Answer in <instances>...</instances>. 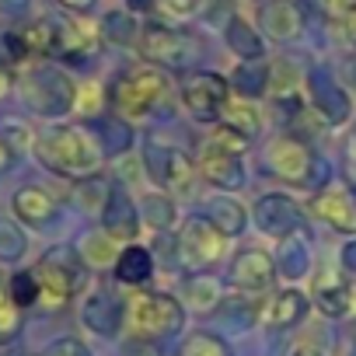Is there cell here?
Here are the masks:
<instances>
[{
    "label": "cell",
    "mask_w": 356,
    "mask_h": 356,
    "mask_svg": "<svg viewBox=\"0 0 356 356\" xmlns=\"http://www.w3.org/2000/svg\"><path fill=\"white\" fill-rule=\"evenodd\" d=\"M35 157L42 168L67 175V178H91L102 168V143L74 122H56L49 129H42L32 143Z\"/></svg>",
    "instance_id": "obj_1"
},
{
    "label": "cell",
    "mask_w": 356,
    "mask_h": 356,
    "mask_svg": "<svg viewBox=\"0 0 356 356\" xmlns=\"http://www.w3.org/2000/svg\"><path fill=\"white\" fill-rule=\"evenodd\" d=\"M22 98L32 112L46 115V119H60L74 108V98H77V84L60 70V67H49V63H35L25 70L22 77Z\"/></svg>",
    "instance_id": "obj_2"
},
{
    "label": "cell",
    "mask_w": 356,
    "mask_h": 356,
    "mask_svg": "<svg viewBox=\"0 0 356 356\" xmlns=\"http://www.w3.org/2000/svg\"><path fill=\"white\" fill-rule=\"evenodd\" d=\"M168 98V77L161 67H136L126 70L122 77L112 81L108 88V102L119 115L129 119H143L147 112H154L161 102Z\"/></svg>",
    "instance_id": "obj_3"
},
{
    "label": "cell",
    "mask_w": 356,
    "mask_h": 356,
    "mask_svg": "<svg viewBox=\"0 0 356 356\" xmlns=\"http://www.w3.org/2000/svg\"><path fill=\"white\" fill-rule=\"evenodd\" d=\"M186 321V307L178 304L171 293H133L126 300V325L133 339H161L175 335Z\"/></svg>",
    "instance_id": "obj_4"
},
{
    "label": "cell",
    "mask_w": 356,
    "mask_h": 356,
    "mask_svg": "<svg viewBox=\"0 0 356 356\" xmlns=\"http://www.w3.org/2000/svg\"><path fill=\"white\" fill-rule=\"evenodd\" d=\"M136 46H140V56L147 63H157V67H168V70H186L200 60V42L189 32L161 25V22L143 25Z\"/></svg>",
    "instance_id": "obj_5"
},
{
    "label": "cell",
    "mask_w": 356,
    "mask_h": 356,
    "mask_svg": "<svg viewBox=\"0 0 356 356\" xmlns=\"http://www.w3.org/2000/svg\"><path fill=\"white\" fill-rule=\"evenodd\" d=\"M266 168L283 178L290 186H311V189H321L325 182V168L321 161L311 154V147L297 136H276L269 147H266Z\"/></svg>",
    "instance_id": "obj_6"
},
{
    "label": "cell",
    "mask_w": 356,
    "mask_h": 356,
    "mask_svg": "<svg viewBox=\"0 0 356 356\" xmlns=\"http://www.w3.org/2000/svg\"><path fill=\"white\" fill-rule=\"evenodd\" d=\"M227 98H231V81L220 77V74H213V70H196V74H189L186 84H182V105H186V112H189L193 119H200V122L220 119Z\"/></svg>",
    "instance_id": "obj_7"
},
{
    "label": "cell",
    "mask_w": 356,
    "mask_h": 356,
    "mask_svg": "<svg viewBox=\"0 0 356 356\" xmlns=\"http://www.w3.org/2000/svg\"><path fill=\"white\" fill-rule=\"evenodd\" d=\"M143 161H147V171H150V178H154L157 186L175 189V193H189L193 189L196 168H193L189 154L175 150V147H161L157 140H147Z\"/></svg>",
    "instance_id": "obj_8"
},
{
    "label": "cell",
    "mask_w": 356,
    "mask_h": 356,
    "mask_svg": "<svg viewBox=\"0 0 356 356\" xmlns=\"http://www.w3.org/2000/svg\"><path fill=\"white\" fill-rule=\"evenodd\" d=\"M178 259H182L186 266H193V269H207V266H213L217 259H220V252H224V234L207 220V217H193L186 227H182V234H178Z\"/></svg>",
    "instance_id": "obj_9"
},
{
    "label": "cell",
    "mask_w": 356,
    "mask_h": 356,
    "mask_svg": "<svg viewBox=\"0 0 356 356\" xmlns=\"http://www.w3.org/2000/svg\"><path fill=\"white\" fill-rule=\"evenodd\" d=\"M35 280H39V304L49 307V311H60L74 297L77 269L63 262V252H53L35 266Z\"/></svg>",
    "instance_id": "obj_10"
},
{
    "label": "cell",
    "mask_w": 356,
    "mask_h": 356,
    "mask_svg": "<svg viewBox=\"0 0 356 356\" xmlns=\"http://www.w3.org/2000/svg\"><path fill=\"white\" fill-rule=\"evenodd\" d=\"M307 91H311V105L318 108V115H321L328 126H339V122L349 119V95L342 91V84H339L328 70L314 67V70L307 74Z\"/></svg>",
    "instance_id": "obj_11"
},
{
    "label": "cell",
    "mask_w": 356,
    "mask_h": 356,
    "mask_svg": "<svg viewBox=\"0 0 356 356\" xmlns=\"http://www.w3.org/2000/svg\"><path fill=\"white\" fill-rule=\"evenodd\" d=\"M200 171L210 186L217 189H241L245 186V164H241V154L238 150H227L220 143H207L203 154H200Z\"/></svg>",
    "instance_id": "obj_12"
},
{
    "label": "cell",
    "mask_w": 356,
    "mask_h": 356,
    "mask_svg": "<svg viewBox=\"0 0 356 356\" xmlns=\"http://www.w3.org/2000/svg\"><path fill=\"white\" fill-rule=\"evenodd\" d=\"M311 210L339 234H356V193L346 186H328L311 200Z\"/></svg>",
    "instance_id": "obj_13"
},
{
    "label": "cell",
    "mask_w": 356,
    "mask_h": 356,
    "mask_svg": "<svg viewBox=\"0 0 356 356\" xmlns=\"http://www.w3.org/2000/svg\"><path fill=\"white\" fill-rule=\"evenodd\" d=\"M255 224H259V231H266V234H273V238H290L297 227H300V207L290 200V196H283V193H276V196H262L259 203H255Z\"/></svg>",
    "instance_id": "obj_14"
},
{
    "label": "cell",
    "mask_w": 356,
    "mask_h": 356,
    "mask_svg": "<svg viewBox=\"0 0 356 356\" xmlns=\"http://www.w3.org/2000/svg\"><path fill=\"white\" fill-rule=\"evenodd\" d=\"M81 321H84L95 335L112 339V335L122 328V321H126V304H122L112 290H98V293H91V297L84 300Z\"/></svg>",
    "instance_id": "obj_15"
},
{
    "label": "cell",
    "mask_w": 356,
    "mask_h": 356,
    "mask_svg": "<svg viewBox=\"0 0 356 356\" xmlns=\"http://www.w3.org/2000/svg\"><path fill=\"white\" fill-rule=\"evenodd\" d=\"M259 22L273 42H293L304 32V15L293 0H262Z\"/></svg>",
    "instance_id": "obj_16"
},
{
    "label": "cell",
    "mask_w": 356,
    "mask_h": 356,
    "mask_svg": "<svg viewBox=\"0 0 356 356\" xmlns=\"http://www.w3.org/2000/svg\"><path fill=\"white\" fill-rule=\"evenodd\" d=\"M273 276H276V266H273V259H269L266 252H259V248H248V252L234 255V262H231V283H234L238 290L259 293V290H266V286L273 283Z\"/></svg>",
    "instance_id": "obj_17"
},
{
    "label": "cell",
    "mask_w": 356,
    "mask_h": 356,
    "mask_svg": "<svg viewBox=\"0 0 356 356\" xmlns=\"http://www.w3.org/2000/svg\"><path fill=\"white\" fill-rule=\"evenodd\" d=\"M102 217H105V231L115 238V241H129L136 238L140 231V213L133 207V200L126 196V189H108L105 196V207H102Z\"/></svg>",
    "instance_id": "obj_18"
},
{
    "label": "cell",
    "mask_w": 356,
    "mask_h": 356,
    "mask_svg": "<svg viewBox=\"0 0 356 356\" xmlns=\"http://www.w3.org/2000/svg\"><path fill=\"white\" fill-rule=\"evenodd\" d=\"M11 213L18 217V224H29V227H42L56 217V200L39 189V186H25L11 196Z\"/></svg>",
    "instance_id": "obj_19"
},
{
    "label": "cell",
    "mask_w": 356,
    "mask_h": 356,
    "mask_svg": "<svg viewBox=\"0 0 356 356\" xmlns=\"http://www.w3.org/2000/svg\"><path fill=\"white\" fill-rule=\"evenodd\" d=\"M98 39H102L98 25L88 22L84 15H81V18H63V22H60V49H56V53L67 56V60H77V56L95 53Z\"/></svg>",
    "instance_id": "obj_20"
},
{
    "label": "cell",
    "mask_w": 356,
    "mask_h": 356,
    "mask_svg": "<svg viewBox=\"0 0 356 356\" xmlns=\"http://www.w3.org/2000/svg\"><path fill=\"white\" fill-rule=\"evenodd\" d=\"M224 42H227V49L245 63V60H262V53H266V42H262V35L245 22V18H231L227 22V29H224Z\"/></svg>",
    "instance_id": "obj_21"
},
{
    "label": "cell",
    "mask_w": 356,
    "mask_h": 356,
    "mask_svg": "<svg viewBox=\"0 0 356 356\" xmlns=\"http://www.w3.org/2000/svg\"><path fill=\"white\" fill-rule=\"evenodd\" d=\"M115 276H119L122 283H133V286L147 283V280L154 276V259H150V252H147L143 245H126V248L119 252V259H115Z\"/></svg>",
    "instance_id": "obj_22"
},
{
    "label": "cell",
    "mask_w": 356,
    "mask_h": 356,
    "mask_svg": "<svg viewBox=\"0 0 356 356\" xmlns=\"http://www.w3.org/2000/svg\"><path fill=\"white\" fill-rule=\"evenodd\" d=\"M182 293H186L189 311H196V314H210V311L220 304V280L210 276V273H196V276L186 280Z\"/></svg>",
    "instance_id": "obj_23"
},
{
    "label": "cell",
    "mask_w": 356,
    "mask_h": 356,
    "mask_svg": "<svg viewBox=\"0 0 356 356\" xmlns=\"http://www.w3.org/2000/svg\"><path fill=\"white\" fill-rule=\"evenodd\" d=\"M207 220L220 231V234H241L245 231V224H248V217H245V207L238 203V200H231V196H213L210 203H207Z\"/></svg>",
    "instance_id": "obj_24"
},
{
    "label": "cell",
    "mask_w": 356,
    "mask_h": 356,
    "mask_svg": "<svg viewBox=\"0 0 356 356\" xmlns=\"http://www.w3.org/2000/svg\"><path fill=\"white\" fill-rule=\"evenodd\" d=\"M22 39H25L29 56H49V53L60 49V22L39 18V22H32V25L22 29Z\"/></svg>",
    "instance_id": "obj_25"
},
{
    "label": "cell",
    "mask_w": 356,
    "mask_h": 356,
    "mask_svg": "<svg viewBox=\"0 0 356 356\" xmlns=\"http://www.w3.org/2000/svg\"><path fill=\"white\" fill-rule=\"evenodd\" d=\"M231 88L241 95V98H259L269 91V67L259 63V60H245L234 74H231Z\"/></svg>",
    "instance_id": "obj_26"
},
{
    "label": "cell",
    "mask_w": 356,
    "mask_h": 356,
    "mask_svg": "<svg viewBox=\"0 0 356 356\" xmlns=\"http://www.w3.org/2000/svg\"><path fill=\"white\" fill-rule=\"evenodd\" d=\"M102 39L112 42V46H133L140 39V25H136V15L129 11H108L98 25Z\"/></svg>",
    "instance_id": "obj_27"
},
{
    "label": "cell",
    "mask_w": 356,
    "mask_h": 356,
    "mask_svg": "<svg viewBox=\"0 0 356 356\" xmlns=\"http://www.w3.org/2000/svg\"><path fill=\"white\" fill-rule=\"evenodd\" d=\"M77 248H81V259H84L88 266H95V269H102V266H108V262L119 259L115 238H112L108 231H88Z\"/></svg>",
    "instance_id": "obj_28"
},
{
    "label": "cell",
    "mask_w": 356,
    "mask_h": 356,
    "mask_svg": "<svg viewBox=\"0 0 356 356\" xmlns=\"http://www.w3.org/2000/svg\"><path fill=\"white\" fill-rule=\"evenodd\" d=\"M304 314H307V297L297 293V290H283V293L273 300V307H269V321H273L276 328H293Z\"/></svg>",
    "instance_id": "obj_29"
},
{
    "label": "cell",
    "mask_w": 356,
    "mask_h": 356,
    "mask_svg": "<svg viewBox=\"0 0 356 356\" xmlns=\"http://www.w3.org/2000/svg\"><path fill=\"white\" fill-rule=\"evenodd\" d=\"M318 307L328 314V318H342L349 307H353V290L342 283V280H321L318 283Z\"/></svg>",
    "instance_id": "obj_30"
},
{
    "label": "cell",
    "mask_w": 356,
    "mask_h": 356,
    "mask_svg": "<svg viewBox=\"0 0 356 356\" xmlns=\"http://www.w3.org/2000/svg\"><path fill=\"white\" fill-rule=\"evenodd\" d=\"M29 252V234L22 231L18 220H0V262L4 266H15L22 262Z\"/></svg>",
    "instance_id": "obj_31"
},
{
    "label": "cell",
    "mask_w": 356,
    "mask_h": 356,
    "mask_svg": "<svg viewBox=\"0 0 356 356\" xmlns=\"http://www.w3.org/2000/svg\"><path fill=\"white\" fill-rule=\"evenodd\" d=\"M307 245L304 241H297V238H286L283 245H280V259H276V273L280 276H290V280H297V276H304L307 273Z\"/></svg>",
    "instance_id": "obj_32"
},
{
    "label": "cell",
    "mask_w": 356,
    "mask_h": 356,
    "mask_svg": "<svg viewBox=\"0 0 356 356\" xmlns=\"http://www.w3.org/2000/svg\"><path fill=\"white\" fill-rule=\"evenodd\" d=\"M220 119H224V126L238 129V133L248 136V140L259 133V112H255V105H245V102H231V98H227Z\"/></svg>",
    "instance_id": "obj_33"
},
{
    "label": "cell",
    "mask_w": 356,
    "mask_h": 356,
    "mask_svg": "<svg viewBox=\"0 0 356 356\" xmlns=\"http://www.w3.org/2000/svg\"><path fill=\"white\" fill-rule=\"evenodd\" d=\"M8 297L11 304H18L22 311L25 307H35L39 304V280H35V269H22L8 280Z\"/></svg>",
    "instance_id": "obj_34"
},
{
    "label": "cell",
    "mask_w": 356,
    "mask_h": 356,
    "mask_svg": "<svg viewBox=\"0 0 356 356\" xmlns=\"http://www.w3.org/2000/svg\"><path fill=\"white\" fill-rule=\"evenodd\" d=\"M129 143H133V133H129V126L122 119L112 115V119L102 122V150L105 154H122Z\"/></svg>",
    "instance_id": "obj_35"
},
{
    "label": "cell",
    "mask_w": 356,
    "mask_h": 356,
    "mask_svg": "<svg viewBox=\"0 0 356 356\" xmlns=\"http://www.w3.org/2000/svg\"><path fill=\"white\" fill-rule=\"evenodd\" d=\"M182 356H231L227 342L217 339V335H207V332H196L182 342Z\"/></svg>",
    "instance_id": "obj_36"
},
{
    "label": "cell",
    "mask_w": 356,
    "mask_h": 356,
    "mask_svg": "<svg viewBox=\"0 0 356 356\" xmlns=\"http://www.w3.org/2000/svg\"><path fill=\"white\" fill-rule=\"evenodd\" d=\"M143 217H147L157 231H168V227L175 224V203L164 200V196H157V193H150V196H143Z\"/></svg>",
    "instance_id": "obj_37"
},
{
    "label": "cell",
    "mask_w": 356,
    "mask_h": 356,
    "mask_svg": "<svg viewBox=\"0 0 356 356\" xmlns=\"http://www.w3.org/2000/svg\"><path fill=\"white\" fill-rule=\"evenodd\" d=\"M22 332V307L11 304V297L0 300V346H8Z\"/></svg>",
    "instance_id": "obj_38"
},
{
    "label": "cell",
    "mask_w": 356,
    "mask_h": 356,
    "mask_svg": "<svg viewBox=\"0 0 356 356\" xmlns=\"http://www.w3.org/2000/svg\"><path fill=\"white\" fill-rule=\"evenodd\" d=\"M0 140H4L11 150L15 147H32L35 143V136H32V129L22 122V119H15V115H8V119H0Z\"/></svg>",
    "instance_id": "obj_39"
},
{
    "label": "cell",
    "mask_w": 356,
    "mask_h": 356,
    "mask_svg": "<svg viewBox=\"0 0 356 356\" xmlns=\"http://www.w3.org/2000/svg\"><path fill=\"white\" fill-rule=\"evenodd\" d=\"M102 102H105V91H102V84H77V98H74V108H77V112H84V115H95Z\"/></svg>",
    "instance_id": "obj_40"
},
{
    "label": "cell",
    "mask_w": 356,
    "mask_h": 356,
    "mask_svg": "<svg viewBox=\"0 0 356 356\" xmlns=\"http://www.w3.org/2000/svg\"><path fill=\"white\" fill-rule=\"evenodd\" d=\"M157 4L168 18H193L203 8V0H157Z\"/></svg>",
    "instance_id": "obj_41"
},
{
    "label": "cell",
    "mask_w": 356,
    "mask_h": 356,
    "mask_svg": "<svg viewBox=\"0 0 356 356\" xmlns=\"http://www.w3.org/2000/svg\"><path fill=\"white\" fill-rule=\"evenodd\" d=\"M42 356H91V353H88V346L77 342V339H56L53 346L42 349Z\"/></svg>",
    "instance_id": "obj_42"
},
{
    "label": "cell",
    "mask_w": 356,
    "mask_h": 356,
    "mask_svg": "<svg viewBox=\"0 0 356 356\" xmlns=\"http://www.w3.org/2000/svg\"><path fill=\"white\" fill-rule=\"evenodd\" d=\"M32 11V0H0V15L4 18H25Z\"/></svg>",
    "instance_id": "obj_43"
},
{
    "label": "cell",
    "mask_w": 356,
    "mask_h": 356,
    "mask_svg": "<svg viewBox=\"0 0 356 356\" xmlns=\"http://www.w3.org/2000/svg\"><path fill=\"white\" fill-rule=\"evenodd\" d=\"M56 4H60V8H67L70 15H88V11L98 4V0H56Z\"/></svg>",
    "instance_id": "obj_44"
},
{
    "label": "cell",
    "mask_w": 356,
    "mask_h": 356,
    "mask_svg": "<svg viewBox=\"0 0 356 356\" xmlns=\"http://www.w3.org/2000/svg\"><path fill=\"white\" fill-rule=\"evenodd\" d=\"M154 8H157V0H126V11L129 15H147Z\"/></svg>",
    "instance_id": "obj_45"
},
{
    "label": "cell",
    "mask_w": 356,
    "mask_h": 356,
    "mask_svg": "<svg viewBox=\"0 0 356 356\" xmlns=\"http://www.w3.org/2000/svg\"><path fill=\"white\" fill-rule=\"evenodd\" d=\"M342 266H346L349 273H356V241H349V245L342 248Z\"/></svg>",
    "instance_id": "obj_46"
},
{
    "label": "cell",
    "mask_w": 356,
    "mask_h": 356,
    "mask_svg": "<svg viewBox=\"0 0 356 356\" xmlns=\"http://www.w3.org/2000/svg\"><path fill=\"white\" fill-rule=\"evenodd\" d=\"M11 88H15V77H11V70H4V67H0V102H4V98L11 95Z\"/></svg>",
    "instance_id": "obj_47"
},
{
    "label": "cell",
    "mask_w": 356,
    "mask_h": 356,
    "mask_svg": "<svg viewBox=\"0 0 356 356\" xmlns=\"http://www.w3.org/2000/svg\"><path fill=\"white\" fill-rule=\"evenodd\" d=\"M11 154H15V150H11L4 140H0V171H8V168H11Z\"/></svg>",
    "instance_id": "obj_48"
},
{
    "label": "cell",
    "mask_w": 356,
    "mask_h": 356,
    "mask_svg": "<svg viewBox=\"0 0 356 356\" xmlns=\"http://www.w3.org/2000/svg\"><path fill=\"white\" fill-rule=\"evenodd\" d=\"M335 8H339L342 15H356V0H335Z\"/></svg>",
    "instance_id": "obj_49"
},
{
    "label": "cell",
    "mask_w": 356,
    "mask_h": 356,
    "mask_svg": "<svg viewBox=\"0 0 356 356\" xmlns=\"http://www.w3.org/2000/svg\"><path fill=\"white\" fill-rule=\"evenodd\" d=\"M293 356H318V353H311V349H297Z\"/></svg>",
    "instance_id": "obj_50"
},
{
    "label": "cell",
    "mask_w": 356,
    "mask_h": 356,
    "mask_svg": "<svg viewBox=\"0 0 356 356\" xmlns=\"http://www.w3.org/2000/svg\"><path fill=\"white\" fill-rule=\"evenodd\" d=\"M0 356H15V353H0Z\"/></svg>",
    "instance_id": "obj_51"
},
{
    "label": "cell",
    "mask_w": 356,
    "mask_h": 356,
    "mask_svg": "<svg viewBox=\"0 0 356 356\" xmlns=\"http://www.w3.org/2000/svg\"><path fill=\"white\" fill-rule=\"evenodd\" d=\"M353 300H356V286H353Z\"/></svg>",
    "instance_id": "obj_52"
},
{
    "label": "cell",
    "mask_w": 356,
    "mask_h": 356,
    "mask_svg": "<svg viewBox=\"0 0 356 356\" xmlns=\"http://www.w3.org/2000/svg\"><path fill=\"white\" fill-rule=\"evenodd\" d=\"M353 143H356V136H353Z\"/></svg>",
    "instance_id": "obj_53"
}]
</instances>
